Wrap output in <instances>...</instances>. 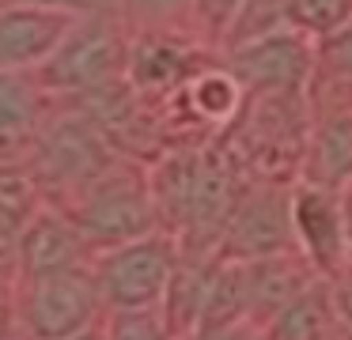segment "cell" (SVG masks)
<instances>
[{"label":"cell","instance_id":"obj_29","mask_svg":"<svg viewBox=\"0 0 352 340\" xmlns=\"http://www.w3.org/2000/svg\"><path fill=\"white\" fill-rule=\"evenodd\" d=\"M65 340H107V329H102V325H91V329L76 332V337H65Z\"/></svg>","mask_w":352,"mask_h":340},{"label":"cell","instance_id":"obj_23","mask_svg":"<svg viewBox=\"0 0 352 340\" xmlns=\"http://www.w3.org/2000/svg\"><path fill=\"white\" fill-rule=\"evenodd\" d=\"M239 8H243V0H193V15H197V23L212 38L228 34V27H231Z\"/></svg>","mask_w":352,"mask_h":340},{"label":"cell","instance_id":"obj_30","mask_svg":"<svg viewBox=\"0 0 352 340\" xmlns=\"http://www.w3.org/2000/svg\"><path fill=\"white\" fill-rule=\"evenodd\" d=\"M344 227H349V246H352V185L344 193Z\"/></svg>","mask_w":352,"mask_h":340},{"label":"cell","instance_id":"obj_6","mask_svg":"<svg viewBox=\"0 0 352 340\" xmlns=\"http://www.w3.org/2000/svg\"><path fill=\"white\" fill-rule=\"evenodd\" d=\"M182 257L170 234H148L129 246L107 249L95 264V280L107 310H155L163 306L167 284Z\"/></svg>","mask_w":352,"mask_h":340},{"label":"cell","instance_id":"obj_12","mask_svg":"<svg viewBox=\"0 0 352 340\" xmlns=\"http://www.w3.org/2000/svg\"><path fill=\"white\" fill-rule=\"evenodd\" d=\"M193 76H197V49L182 38L148 30L129 42L125 80L137 87V95H178Z\"/></svg>","mask_w":352,"mask_h":340},{"label":"cell","instance_id":"obj_10","mask_svg":"<svg viewBox=\"0 0 352 340\" xmlns=\"http://www.w3.org/2000/svg\"><path fill=\"white\" fill-rule=\"evenodd\" d=\"M76 19L80 15L23 4V0L4 4L0 8V72H38Z\"/></svg>","mask_w":352,"mask_h":340},{"label":"cell","instance_id":"obj_19","mask_svg":"<svg viewBox=\"0 0 352 340\" xmlns=\"http://www.w3.org/2000/svg\"><path fill=\"white\" fill-rule=\"evenodd\" d=\"M178 95H182V102L193 106V113H197L201 121H216V125H223V121L231 125L235 113L243 110V102H246V91L239 87V80L228 68L197 72Z\"/></svg>","mask_w":352,"mask_h":340},{"label":"cell","instance_id":"obj_14","mask_svg":"<svg viewBox=\"0 0 352 340\" xmlns=\"http://www.w3.org/2000/svg\"><path fill=\"white\" fill-rule=\"evenodd\" d=\"M216 272H220V257H197V253L178 257L175 276H170L163 306H160L175 340H193L205 329L212 291H216Z\"/></svg>","mask_w":352,"mask_h":340},{"label":"cell","instance_id":"obj_24","mask_svg":"<svg viewBox=\"0 0 352 340\" xmlns=\"http://www.w3.org/2000/svg\"><path fill=\"white\" fill-rule=\"evenodd\" d=\"M193 340H265V329H261V321L239 317V321H228V325H212V329H201Z\"/></svg>","mask_w":352,"mask_h":340},{"label":"cell","instance_id":"obj_11","mask_svg":"<svg viewBox=\"0 0 352 340\" xmlns=\"http://www.w3.org/2000/svg\"><path fill=\"white\" fill-rule=\"evenodd\" d=\"M87 253H91V246L84 242V234L72 223L69 212L38 208V216L31 219V227L19 238L16 269L23 280H38V276H54V272L84 269Z\"/></svg>","mask_w":352,"mask_h":340},{"label":"cell","instance_id":"obj_25","mask_svg":"<svg viewBox=\"0 0 352 340\" xmlns=\"http://www.w3.org/2000/svg\"><path fill=\"white\" fill-rule=\"evenodd\" d=\"M125 4L152 23H167V19H175V15L193 12V0H125Z\"/></svg>","mask_w":352,"mask_h":340},{"label":"cell","instance_id":"obj_22","mask_svg":"<svg viewBox=\"0 0 352 340\" xmlns=\"http://www.w3.org/2000/svg\"><path fill=\"white\" fill-rule=\"evenodd\" d=\"M107 340H175L163 310H110Z\"/></svg>","mask_w":352,"mask_h":340},{"label":"cell","instance_id":"obj_7","mask_svg":"<svg viewBox=\"0 0 352 340\" xmlns=\"http://www.w3.org/2000/svg\"><path fill=\"white\" fill-rule=\"evenodd\" d=\"M292 193L269 181H246L220 234L223 261H261V257L292 253Z\"/></svg>","mask_w":352,"mask_h":340},{"label":"cell","instance_id":"obj_16","mask_svg":"<svg viewBox=\"0 0 352 340\" xmlns=\"http://www.w3.org/2000/svg\"><path fill=\"white\" fill-rule=\"evenodd\" d=\"M303 181L333 189V193L352 185V110L329 113L318 125H311Z\"/></svg>","mask_w":352,"mask_h":340},{"label":"cell","instance_id":"obj_9","mask_svg":"<svg viewBox=\"0 0 352 340\" xmlns=\"http://www.w3.org/2000/svg\"><path fill=\"white\" fill-rule=\"evenodd\" d=\"M292 231H296V242L314 272L337 276V272H344L352 264L349 261V253H352L349 227H344V201L333 189L299 181L292 189Z\"/></svg>","mask_w":352,"mask_h":340},{"label":"cell","instance_id":"obj_18","mask_svg":"<svg viewBox=\"0 0 352 340\" xmlns=\"http://www.w3.org/2000/svg\"><path fill=\"white\" fill-rule=\"evenodd\" d=\"M333 321V291H326L322 284H311L292 302H284L269 321H261V329H265V340H329Z\"/></svg>","mask_w":352,"mask_h":340},{"label":"cell","instance_id":"obj_21","mask_svg":"<svg viewBox=\"0 0 352 340\" xmlns=\"http://www.w3.org/2000/svg\"><path fill=\"white\" fill-rule=\"evenodd\" d=\"M288 23L307 38L344 34L352 23V0H288Z\"/></svg>","mask_w":352,"mask_h":340},{"label":"cell","instance_id":"obj_27","mask_svg":"<svg viewBox=\"0 0 352 340\" xmlns=\"http://www.w3.org/2000/svg\"><path fill=\"white\" fill-rule=\"evenodd\" d=\"M333 310H337V321L352 332V264L344 272H337V284H333Z\"/></svg>","mask_w":352,"mask_h":340},{"label":"cell","instance_id":"obj_31","mask_svg":"<svg viewBox=\"0 0 352 340\" xmlns=\"http://www.w3.org/2000/svg\"><path fill=\"white\" fill-rule=\"evenodd\" d=\"M4 4H12V0H0V8H4Z\"/></svg>","mask_w":352,"mask_h":340},{"label":"cell","instance_id":"obj_28","mask_svg":"<svg viewBox=\"0 0 352 340\" xmlns=\"http://www.w3.org/2000/svg\"><path fill=\"white\" fill-rule=\"evenodd\" d=\"M333 60L341 65V72L352 76V30H349V34H341V38L333 42Z\"/></svg>","mask_w":352,"mask_h":340},{"label":"cell","instance_id":"obj_4","mask_svg":"<svg viewBox=\"0 0 352 340\" xmlns=\"http://www.w3.org/2000/svg\"><path fill=\"white\" fill-rule=\"evenodd\" d=\"M125 57H129V42L110 15H80L65 42L54 49V57L34 72V80L46 95L84 98L125 76Z\"/></svg>","mask_w":352,"mask_h":340},{"label":"cell","instance_id":"obj_32","mask_svg":"<svg viewBox=\"0 0 352 340\" xmlns=\"http://www.w3.org/2000/svg\"><path fill=\"white\" fill-rule=\"evenodd\" d=\"M0 340H12V337H0Z\"/></svg>","mask_w":352,"mask_h":340},{"label":"cell","instance_id":"obj_5","mask_svg":"<svg viewBox=\"0 0 352 340\" xmlns=\"http://www.w3.org/2000/svg\"><path fill=\"white\" fill-rule=\"evenodd\" d=\"M107 310L99 291L95 269H69L54 276L23 280L19 299V321L27 340H65L76 332L99 325V314Z\"/></svg>","mask_w":352,"mask_h":340},{"label":"cell","instance_id":"obj_15","mask_svg":"<svg viewBox=\"0 0 352 340\" xmlns=\"http://www.w3.org/2000/svg\"><path fill=\"white\" fill-rule=\"evenodd\" d=\"M246 280V314L254 321H269L284 302H292L299 291L314 284L311 272L296 261L292 253L261 257V261H239Z\"/></svg>","mask_w":352,"mask_h":340},{"label":"cell","instance_id":"obj_26","mask_svg":"<svg viewBox=\"0 0 352 340\" xmlns=\"http://www.w3.org/2000/svg\"><path fill=\"white\" fill-rule=\"evenodd\" d=\"M23 4L54 8V12H69V15H110L122 0H23Z\"/></svg>","mask_w":352,"mask_h":340},{"label":"cell","instance_id":"obj_13","mask_svg":"<svg viewBox=\"0 0 352 340\" xmlns=\"http://www.w3.org/2000/svg\"><path fill=\"white\" fill-rule=\"evenodd\" d=\"M46 125V91L34 72H0V163L31 159Z\"/></svg>","mask_w":352,"mask_h":340},{"label":"cell","instance_id":"obj_1","mask_svg":"<svg viewBox=\"0 0 352 340\" xmlns=\"http://www.w3.org/2000/svg\"><path fill=\"white\" fill-rule=\"evenodd\" d=\"M223 140L239 155L243 170L254 174V181L280 185L307 159L311 121L303 95H246Z\"/></svg>","mask_w":352,"mask_h":340},{"label":"cell","instance_id":"obj_3","mask_svg":"<svg viewBox=\"0 0 352 340\" xmlns=\"http://www.w3.org/2000/svg\"><path fill=\"white\" fill-rule=\"evenodd\" d=\"M65 212L80 227L87 246L102 249V253L129 246V242H140L148 234H160V216H155L148 174L122 163L107 178L95 181L87 193H80Z\"/></svg>","mask_w":352,"mask_h":340},{"label":"cell","instance_id":"obj_2","mask_svg":"<svg viewBox=\"0 0 352 340\" xmlns=\"http://www.w3.org/2000/svg\"><path fill=\"white\" fill-rule=\"evenodd\" d=\"M114 166H118V151L80 110L46 117L31 159H27V170L34 174L38 189H46V193L61 196L69 204L80 193H87L99 178H107Z\"/></svg>","mask_w":352,"mask_h":340},{"label":"cell","instance_id":"obj_20","mask_svg":"<svg viewBox=\"0 0 352 340\" xmlns=\"http://www.w3.org/2000/svg\"><path fill=\"white\" fill-rule=\"evenodd\" d=\"M276 30H292L288 23V0H243V8L235 12L228 34L220 38L231 49H243V45L258 42V38H269Z\"/></svg>","mask_w":352,"mask_h":340},{"label":"cell","instance_id":"obj_17","mask_svg":"<svg viewBox=\"0 0 352 340\" xmlns=\"http://www.w3.org/2000/svg\"><path fill=\"white\" fill-rule=\"evenodd\" d=\"M38 181L27 166L0 163V264L16 261V249L31 219L38 216Z\"/></svg>","mask_w":352,"mask_h":340},{"label":"cell","instance_id":"obj_8","mask_svg":"<svg viewBox=\"0 0 352 340\" xmlns=\"http://www.w3.org/2000/svg\"><path fill=\"white\" fill-rule=\"evenodd\" d=\"M311 68L314 53L299 30H276L228 53V72L246 95H303Z\"/></svg>","mask_w":352,"mask_h":340}]
</instances>
